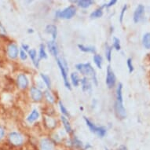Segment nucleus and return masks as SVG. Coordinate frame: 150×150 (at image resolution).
<instances>
[{
	"label": "nucleus",
	"instance_id": "1",
	"mask_svg": "<svg viewBox=\"0 0 150 150\" xmlns=\"http://www.w3.org/2000/svg\"><path fill=\"white\" fill-rule=\"evenodd\" d=\"M76 69L78 71H79L84 77L91 78L93 83L96 86H98V79H97L96 71L94 70L91 63H79L76 65Z\"/></svg>",
	"mask_w": 150,
	"mask_h": 150
},
{
	"label": "nucleus",
	"instance_id": "2",
	"mask_svg": "<svg viewBox=\"0 0 150 150\" xmlns=\"http://www.w3.org/2000/svg\"><path fill=\"white\" fill-rule=\"evenodd\" d=\"M57 64L58 65V68L60 69L61 74H62V76L64 79V86H66V88L69 90H71V84L69 82L68 79V64H67V62L63 58H60V57H57Z\"/></svg>",
	"mask_w": 150,
	"mask_h": 150
},
{
	"label": "nucleus",
	"instance_id": "3",
	"mask_svg": "<svg viewBox=\"0 0 150 150\" xmlns=\"http://www.w3.org/2000/svg\"><path fill=\"white\" fill-rule=\"evenodd\" d=\"M76 8L74 5H71L68 7L64 8V10L56 11L55 17L69 20V19H71L76 15Z\"/></svg>",
	"mask_w": 150,
	"mask_h": 150
},
{
	"label": "nucleus",
	"instance_id": "4",
	"mask_svg": "<svg viewBox=\"0 0 150 150\" xmlns=\"http://www.w3.org/2000/svg\"><path fill=\"white\" fill-rule=\"evenodd\" d=\"M84 120H85L86 125L89 127V129L91 130V132H93L95 134H97L100 138H103L104 136L106 134V133H107V130H106V128L105 127L97 126L96 124H94L92 121L90 120L86 117H84Z\"/></svg>",
	"mask_w": 150,
	"mask_h": 150
},
{
	"label": "nucleus",
	"instance_id": "5",
	"mask_svg": "<svg viewBox=\"0 0 150 150\" xmlns=\"http://www.w3.org/2000/svg\"><path fill=\"white\" fill-rule=\"evenodd\" d=\"M116 83V75L114 73L112 69H111L110 66L107 67L106 70V78H105V83L109 89L113 88Z\"/></svg>",
	"mask_w": 150,
	"mask_h": 150
},
{
	"label": "nucleus",
	"instance_id": "6",
	"mask_svg": "<svg viewBox=\"0 0 150 150\" xmlns=\"http://www.w3.org/2000/svg\"><path fill=\"white\" fill-rule=\"evenodd\" d=\"M114 111L116 116L120 120H123L126 118L127 113H126V110L124 106H123V103H120L118 101H115L114 103Z\"/></svg>",
	"mask_w": 150,
	"mask_h": 150
},
{
	"label": "nucleus",
	"instance_id": "7",
	"mask_svg": "<svg viewBox=\"0 0 150 150\" xmlns=\"http://www.w3.org/2000/svg\"><path fill=\"white\" fill-rule=\"evenodd\" d=\"M144 14H145V6L142 4H139L134 10V13L133 19L134 23L139 22L142 19Z\"/></svg>",
	"mask_w": 150,
	"mask_h": 150
},
{
	"label": "nucleus",
	"instance_id": "8",
	"mask_svg": "<svg viewBox=\"0 0 150 150\" xmlns=\"http://www.w3.org/2000/svg\"><path fill=\"white\" fill-rule=\"evenodd\" d=\"M30 93H31V97H32V100L34 101H42V97H43V93L38 87L32 86L31 89H30Z\"/></svg>",
	"mask_w": 150,
	"mask_h": 150
},
{
	"label": "nucleus",
	"instance_id": "9",
	"mask_svg": "<svg viewBox=\"0 0 150 150\" xmlns=\"http://www.w3.org/2000/svg\"><path fill=\"white\" fill-rule=\"evenodd\" d=\"M9 139L11 144L15 145H20L23 143L24 138H23L22 135L20 134L19 133L17 132H12L9 135Z\"/></svg>",
	"mask_w": 150,
	"mask_h": 150
},
{
	"label": "nucleus",
	"instance_id": "10",
	"mask_svg": "<svg viewBox=\"0 0 150 150\" xmlns=\"http://www.w3.org/2000/svg\"><path fill=\"white\" fill-rule=\"evenodd\" d=\"M47 46L50 53L54 57H57L58 53H59V49H58V46H57L56 41L55 40H50V41L47 42Z\"/></svg>",
	"mask_w": 150,
	"mask_h": 150
},
{
	"label": "nucleus",
	"instance_id": "11",
	"mask_svg": "<svg viewBox=\"0 0 150 150\" xmlns=\"http://www.w3.org/2000/svg\"><path fill=\"white\" fill-rule=\"evenodd\" d=\"M17 82V85H18V86L21 89L27 88L28 86V84H29L28 79V77L25 76V74H20V75H18Z\"/></svg>",
	"mask_w": 150,
	"mask_h": 150
},
{
	"label": "nucleus",
	"instance_id": "12",
	"mask_svg": "<svg viewBox=\"0 0 150 150\" xmlns=\"http://www.w3.org/2000/svg\"><path fill=\"white\" fill-rule=\"evenodd\" d=\"M40 149L41 150H54V143L49 138H42L40 141Z\"/></svg>",
	"mask_w": 150,
	"mask_h": 150
},
{
	"label": "nucleus",
	"instance_id": "13",
	"mask_svg": "<svg viewBox=\"0 0 150 150\" xmlns=\"http://www.w3.org/2000/svg\"><path fill=\"white\" fill-rule=\"evenodd\" d=\"M18 53H19V50H18V47H17V45L13 44V43H10L8 46L7 54L10 58H12V59L17 58V57L18 56Z\"/></svg>",
	"mask_w": 150,
	"mask_h": 150
},
{
	"label": "nucleus",
	"instance_id": "14",
	"mask_svg": "<svg viewBox=\"0 0 150 150\" xmlns=\"http://www.w3.org/2000/svg\"><path fill=\"white\" fill-rule=\"evenodd\" d=\"M80 84H81L82 90L83 92H91L92 91V84H91V82L90 81L89 78H86V77H83L80 79Z\"/></svg>",
	"mask_w": 150,
	"mask_h": 150
},
{
	"label": "nucleus",
	"instance_id": "15",
	"mask_svg": "<svg viewBox=\"0 0 150 150\" xmlns=\"http://www.w3.org/2000/svg\"><path fill=\"white\" fill-rule=\"evenodd\" d=\"M45 32L52 35V40H55L57 35V28L54 25H48L45 28Z\"/></svg>",
	"mask_w": 150,
	"mask_h": 150
},
{
	"label": "nucleus",
	"instance_id": "16",
	"mask_svg": "<svg viewBox=\"0 0 150 150\" xmlns=\"http://www.w3.org/2000/svg\"><path fill=\"white\" fill-rule=\"evenodd\" d=\"M71 2L76 3L79 7L83 9H86L94 4V1H91V0H79V1H71Z\"/></svg>",
	"mask_w": 150,
	"mask_h": 150
},
{
	"label": "nucleus",
	"instance_id": "17",
	"mask_svg": "<svg viewBox=\"0 0 150 150\" xmlns=\"http://www.w3.org/2000/svg\"><path fill=\"white\" fill-rule=\"evenodd\" d=\"M116 101L120 103H123V85L122 83H120L117 85L116 90Z\"/></svg>",
	"mask_w": 150,
	"mask_h": 150
},
{
	"label": "nucleus",
	"instance_id": "18",
	"mask_svg": "<svg viewBox=\"0 0 150 150\" xmlns=\"http://www.w3.org/2000/svg\"><path fill=\"white\" fill-rule=\"evenodd\" d=\"M61 120H62V124L64 126V130H65V131H66L67 133H71V132H72V128H71V124H70V122H69V120L67 119L66 116H61Z\"/></svg>",
	"mask_w": 150,
	"mask_h": 150
},
{
	"label": "nucleus",
	"instance_id": "19",
	"mask_svg": "<svg viewBox=\"0 0 150 150\" xmlns=\"http://www.w3.org/2000/svg\"><path fill=\"white\" fill-rule=\"evenodd\" d=\"M40 117V112H39V111L37 110V109H33L32 111V112L29 114V116H28L27 118V121L29 123H34L35 121H36Z\"/></svg>",
	"mask_w": 150,
	"mask_h": 150
},
{
	"label": "nucleus",
	"instance_id": "20",
	"mask_svg": "<svg viewBox=\"0 0 150 150\" xmlns=\"http://www.w3.org/2000/svg\"><path fill=\"white\" fill-rule=\"evenodd\" d=\"M44 123L49 129H54L57 126V121L55 120L54 118H52L50 116L45 117L44 118Z\"/></svg>",
	"mask_w": 150,
	"mask_h": 150
},
{
	"label": "nucleus",
	"instance_id": "21",
	"mask_svg": "<svg viewBox=\"0 0 150 150\" xmlns=\"http://www.w3.org/2000/svg\"><path fill=\"white\" fill-rule=\"evenodd\" d=\"M104 8H105V6H104V5H102L95 10H93V12L91 13V15H90V17H91V19H96V18H99V17H102Z\"/></svg>",
	"mask_w": 150,
	"mask_h": 150
},
{
	"label": "nucleus",
	"instance_id": "22",
	"mask_svg": "<svg viewBox=\"0 0 150 150\" xmlns=\"http://www.w3.org/2000/svg\"><path fill=\"white\" fill-rule=\"evenodd\" d=\"M28 55H29L30 58L32 59L33 64L35 65V67L38 68V67H39V62H40V61H39V60H37L36 50L34 49L29 50H28Z\"/></svg>",
	"mask_w": 150,
	"mask_h": 150
},
{
	"label": "nucleus",
	"instance_id": "23",
	"mask_svg": "<svg viewBox=\"0 0 150 150\" xmlns=\"http://www.w3.org/2000/svg\"><path fill=\"white\" fill-rule=\"evenodd\" d=\"M78 47L79 49L83 52H85V53H92V54H96V49L94 47H91V46H84L83 44H79L78 45Z\"/></svg>",
	"mask_w": 150,
	"mask_h": 150
},
{
	"label": "nucleus",
	"instance_id": "24",
	"mask_svg": "<svg viewBox=\"0 0 150 150\" xmlns=\"http://www.w3.org/2000/svg\"><path fill=\"white\" fill-rule=\"evenodd\" d=\"M70 79H71V84L74 86L77 87L80 84V79H79V75L77 72H72L70 76Z\"/></svg>",
	"mask_w": 150,
	"mask_h": 150
},
{
	"label": "nucleus",
	"instance_id": "25",
	"mask_svg": "<svg viewBox=\"0 0 150 150\" xmlns=\"http://www.w3.org/2000/svg\"><path fill=\"white\" fill-rule=\"evenodd\" d=\"M43 95H44L45 98L47 99V101L49 102L50 104H54L55 102V98L54 96L52 94L51 91L50 90H46L43 93Z\"/></svg>",
	"mask_w": 150,
	"mask_h": 150
},
{
	"label": "nucleus",
	"instance_id": "26",
	"mask_svg": "<svg viewBox=\"0 0 150 150\" xmlns=\"http://www.w3.org/2000/svg\"><path fill=\"white\" fill-rule=\"evenodd\" d=\"M142 44L145 49L150 50V32L145 33L142 37Z\"/></svg>",
	"mask_w": 150,
	"mask_h": 150
},
{
	"label": "nucleus",
	"instance_id": "27",
	"mask_svg": "<svg viewBox=\"0 0 150 150\" xmlns=\"http://www.w3.org/2000/svg\"><path fill=\"white\" fill-rule=\"evenodd\" d=\"M93 60L94 64H96V66L98 68V69H101L102 68V63H103V58L101 57V55L99 54H95L93 55Z\"/></svg>",
	"mask_w": 150,
	"mask_h": 150
},
{
	"label": "nucleus",
	"instance_id": "28",
	"mask_svg": "<svg viewBox=\"0 0 150 150\" xmlns=\"http://www.w3.org/2000/svg\"><path fill=\"white\" fill-rule=\"evenodd\" d=\"M47 52H46V47L44 44H41L40 47V51H39V61L42 59H47Z\"/></svg>",
	"mask_w": 150,
	"mask_h": 150
},
{
	"label": "nucleus",
	"instance_id": "29",
	"mask_svg": "<svg viewBox=\"0 0 150 150\" xmlns=\"http://www.w3.org/2000/svg\"><path fill=\"white\" fill-rule=\"evenodd\" d=\"M40 76H41V79H42L43 83L47 86V89H48V90H50V89H51V81H50V78L47 75L43 73L40 74Z\"/></svg>",
	"mask_w": 150,
	"mask_h": 150
},
{
	"label": "nucleus",
	"instance_id": "30",
	"mask_svg": "<svg viewBox=\"0 0 150 150\" xmlns=\"http://www.w3.org/2000/svg\"><path fill=\"white\" fill-rule=\"evenodd\" d=\"M105 54L106 59L108 60V62H111L112 60V47H111L108 43L105 44Z\"/></svg>",
	"mask_w": 150,
	"mask_h": 150
},
{
	"label": "nucleus",
	"instance_id": "31",
	"mask_svg": "<svg viewBox=\"0 0 150 150\" xmlns=\"http://www.w3.org/2000/svg\"><path fill=\"white\" fill-rule=\"evenodd\" d=\"M71 145L76 148H82L83 145L81 141L79 140V138L76 137V136H74V138L71 139Z\"/></svg>",
	"mask_w": 150,
	"mask_h": 150
},
{
	"label": "nucleus",
	"instance_id": "32",
	"mask_svg": "<svg viewBox=\"0 0 150 150\" xmlns=\"http://www.w3.org/2000/svg\"><path fill=\"white\" fill-rule=\"evenodd\" d=\"M58 105H59L60 111H61V112L62 113V116H66V117L69 116V112H68V110H67V108H65V106L64 105L63 102H62V101H59V102H58Z\"/></svg>",
	"mask_w": 150,
	"mask_h": 150
},
{
	"label": "nucleus",
	"instance_id": "33",
	"mask_svg": "<svg viewBox=\"0 0 150 150\" xmlns=\"http://www.w3.org/2000/svg\"><path fill=\"white\" fill-rule=\"evenodd\" d=\"M112 47H113L114 49H116V50H120L121 49L120 40H119L117 37H113V40H112Z\"/></svg>",
	"mask_w": 150,
	"mask_h": 150
},
{
	"label": "nucleus",
	"instance_id": "34",
	"mask_svg": "<svg viewBox=\"0 0 150 150\" xmlns=\"http://www.w3.org/2000/svg\"><path fill=\"white\" fill-rule=\"evenodd\" d=\"M127 5H124L121 10L120 14V23H123V17H124V14H125L126 11H127Z\"/></svg>",
	"mask_w": 150,
	"mask_h": 150
},
{
	"label": "nucleus",
	"instance_id": "35",
	"mask_svg": "<svg viewBox=\"0 0 150 150\" xmlns=\"http://www.w3.org/2000/svg\"><path fill=\"white\" fill-rule=\"evenodd\" d=\"M127 64L128 69H129V72L131 73V72H133L134 71V65L133 63H132V59L131 58H128L127 60Z\"/></svg>",
	"mask_w": 150,
	"mask_h": 150
},
{
	"label": "nucleus",
	"instance_id": "36",
	"mask_svg": "<svg viewBox=\"0 0 150 150\" xmlns=\"http://www.w3.org/2000/svg\"><path fill=\"white\" fill-rule=\"evenodd\" d=\"M20 57H21V60H23V61H25V60L27 59L28 55H27V54H26V52H25L24 50H21Z\"/></svg>",
	"mask_w": 150,
	"mask_h": 150
},
{
	"label": "nucleus",
	"instance_id": "37",
	"mask_svg": "<svg viewBox=\"0 0 150 150\" xmlns=\"http://www.w3.org/2000/svg\"><path fill=\"white\" fill-rule=\"evenodd\" d=\"M117 3V1L116 0H113V1H110L108 3H106V4H103L105 8H109L111 6H112L113 5H115L116 3Z\"/></svg>",
	"mask_w": 150,
	"mask_h": 150
},
{
	"label": "nucleus",
	"instance_id": "38",
	"mask_svg": "<svg viewBox=\"0 0 150 150\" xmlns=\"http://www.w3.org/2000/svg\"><path fill=\"white\" fill-rule=\"evenodd\" d=\"M4 134H5V129L0 126V140L4 137Z\"/></svg>",
	"mask_w": 150,
	"mask_h": 150
},
{
	"label": "nucleus",
	"instance_id": "39",
	"mask_svg": "<svg viewBox=\"0 0 150 150\" xmlns=\"http://www.w3.org/2000/svg\"><path fill=\"white\" fill-rule=\"evenodd\" d=\"M117 150H127V148L126 147L125 145H121Z\"/></svg>",
	"mask_w": 150,
	"mask_h": 150
},
{
	"label": "nucleus",
	"instance_id": "40",
	"mask_svg": "<svg viewBox=\"0 0 150 150\" xmlns=\"http://www.w3.org/2000/svg\"><path fill=\"white\" fill-rule=\"evenodd\" d=\"M22 47H23V50H28V49H29V47L28 46H27V45H22Z\"/></svg>",
	"mask_w": 150,
	"mask_h": 150
}]
</instances>
